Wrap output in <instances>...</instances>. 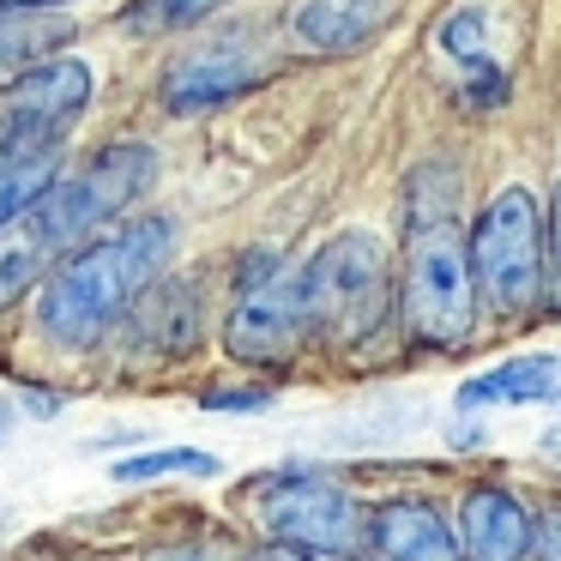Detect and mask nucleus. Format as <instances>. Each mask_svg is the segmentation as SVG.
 <instances>
[{
	"label": "nucleus",
	"mask_w": 561,
	"mask_h": 561,
	"mask_svg": "<svg viewBox=\"0 0 561 561\" xmlns=\"http://www.w3.org/2000/svg\"><path fill=\"white\" fill-rule=\"evenodd\" d=\"M61 175V158H25V163H0V230Z\"/></svg>",
	"instance_id": "18"
},
{
	"label": "nucleus",
	"mask_w": 561,
	"mask_h": 561,
	"mask_svg": "<svg viewBox=\"0 0 561 561\" xmlns=\"http://www.w3.org/2000/svg\"><path fill=\"white\" fill-rule=\"evenodd\" d=\"M25 392H31L25 404H31V411H37V416H55V399H43V387H25Z\"/></svg>",
	"instance_id": "27"
},
{
	"label": "nucleus",
	"mask_w": 561,
	"mask_h": 561,
	"mask_svg": "<svg viewBox=\"0 0 561 561\" xmlns=\"http://www.w3.org/2000/svg\"><path fill=\"white\" fill-rule=\"evenodd\" d=\"M19 7H67V0H0V13H19Z\"/></svg>",
	"instance_id": "28"
},
{
	"label": "nucleus",
	"mask_w": 561,
	"mask_h": 561,
	"mask_svg": "<svg viewBox=\"0 0 561 561\" xmlns=\"http://www.w3.org/2000/svg\"><path fill=\"white\" fill-rule=\"evenodd\" d=\"M146 477H218V453L199 447H158L115 465V483H146Z\"/></svg>",
	"instance_id": "16"
},
{
	"label": "nucleus",
	"mask_w": 561,
	"mask_h": 561,
	"mask_svg": "<svg viewBox=\"0 0 561 561\" xmlns=\"http://www.w3.org/2000/svg\"><path fill=\"white\" fill-rule=\"evenodd\" d=\"M73 37V19L55 13V7H19V13H0V79L13 67H31L37 55H55Z\"/></svg>",
	"instance_id": "15"
},
{
	"label": "nucleus",
	"mask_w": 561,
	"mask_h": 561,
	"mask_svg": "<svg viewBox=\"0 0 561 561\" xmlns=\"http://www.w3.org/2000/svg\"><path fill=\"white\" fill-rule=\"evenodd\" d=\"M134 308H139V339H146L151 351H163V356L194 351V339H199V296H194L187 278H175V284L158 278V290L139 296Z\"/></svg>",
	"instance_id": "14"
},
{
	"label": "nucleus",
	"mask_w": 561,
	"mask_h": 561,
	"mask_svg": "<svg viewBox=\"0 0 561 561\" xmlns=\"http://www.w3.org/2000/svg\"><path fill=\"white\" fill-rule=\"evenodd\" d=\"M211 7H224V0H134L122 25L134 31V37H170V31L199 25Z\"/></svg>",
	"instance_id": "17"
},
{
	"label": "nucleus",
	"mask_w": 561,
	"mask_h": 561,
	"mask_svg": "<svg viewBox=\"0 0 561 561\" xmlns=\"http://www.w3.org/2000/svg\"><path fill=\"white\" fill-rule=\"evenodd\" d=\"M440 49H447L465 73L495 67V55H489V43H483V13H477V7H465V13H453L447 25H440Z\"/></svg>",
	"instance_id": "19"
},
{
	"label": "nucleus",
	"mask_w": 561,
	"mask_h": 561,
	"mask_svg": "<svg viewBox=\"0 0 561 561\" xmlns=\"http://www.w3.org/2000/svg\"><path fill=\"white\" fill-rule=\"evenodd\" d=\"M199 411H230V416L272 411V392L266 387H211V392H199Z\"/></svg>",
	"instance_id": "21"
},
{
	"label": "nucleus",
	"mask_w": 561,
	"mask_h": 561,
	"mask_svg": "<svg viewBox=\"0 0 561 561\" xmlns=\"http://www.w3.org/2000/svg\"><path fill=\"white\" fill-rule=\"evenodd\" d=\"M37 272H43V248L37 242H7L0 248V302H13V296H25L31 284H37Z\"/></svg>",
	"instance_id": "20"
},
{
	"label": "nucleus",
	"mask_w": 561,
	"mask_h": 561,
	"mask_svg": "<svg viewBox=\"0 0 561 561\" xmlns=\"http://www.w3.org/2000/svg\"><path fill=\"white\" fill-rule=\"evenodd\" d=\"M531 549L537 561H561V507H543V519H531Z\"/></svg>",
	"instance_id": "23"
},
{
	"label": "nucleus",
	"mask_w": 561,
	"mask_h": 561,
	"mask_svg": "<svg viewBox=\"0 0 561 561\" xmlns=\"http://www.w3.org/2000/svg\"><path fill=\"white\" fill-rule=\"evenodd\" d=\"M363 537L375 543L380 561H465L459 531L447 525V513H435L428 501H380L368 513Z\"/></svg>",
	"instance_id": "10"
},
{
	"label": "nucleus",
	"mask_w": 561,
	"mask_h": 561,
	"mask_svg": "<svg viewBox=\"0 0 561 561\" xmlns=\"http://www.w3.org/2000/svg\"><path fill=\"white\" fill-rule=\"evenodd\" d=\"M91 103V67L85 61H37L31 73L13 79L0 103V163L25 158H61V139Z\"/></svg>",
	"instance_id": "6"
},
{
	"label": "nucleus",
	"mask_w": 561,
	"mask_h": 561,
	"mask_svg": "<svg viewBox=\"0 0 561 561\" xmlns=\"http://www.w3.org/2000/svg\"><path fill=\"white\" fill-rule=\"evenodd\" d=\"M254 79H260V67L248 61L236 43H218V49H199V55H187V61H175L170 73H163V110L170 115L218 110V103L242 98Z\"/></svg>",
	"instance_id": "11"
},
{
	"label": "nucleus",
	"mask_w": 561,
	"mask_h": 561,
	"mask_svg": "<svg viewBox=\"0 0 561 561\" xmlns=\"http://www.w3.org/2000/svg\"><path fill=\"white\" fill-rule=\"evenodd\" d=\"M151 170H158V163H151L146 146H115V151H103L91 170L55 175V182L19 211V218H25V242H37L43 254L73 248L79 236H91L98 224H110L127 199L146 194Z\"/></svg>",
	"instance_id": "3"
},
{
	"label": "nucleus",
	"mask_w": 561,
	"mask_h": 561,
	"mask_svg": "<svg viewBox=\"0 0 561 561\" xmlns=\"http://www.w3.org/2000/svg\"><path fill=\"white\" fill-rule=\"evenodd\" d=\"M561 399V356H513V363L471 375L459 387V411H489V404H549Z\"/></svg>",
	"instance_id": "13"
},
{
	"label": "nucleus",
	"mask_w": 561,
	"mask_h": 561,
	"mask_svg": "<svg viewBox=\"0 0 561 561\" xmlns=\"http://www.w3.org/2000/svg\"><path fill=\"white\" fill-rule=\"evenodd\" d=\"M254 561H320V556H308V549L278 543V537H272V543H260V549H254Z\"/></svg>",
	"instance_id": "24"
},
{
	"label": "nucleus",
	"mask_w": 561,
	"mask_h": 561,
	"mask_svg": "<svg viewBox=\"0 0 561 561\" xmlns=\"http://www.w3.org/2000/svg\"><path fill=\"white\" fill-rule=\"evenodd\" d=\"M404 320L435 351H459L471 339L477 290L465 266V236L453 218L404 224Z\"/></svg>",
	"instance_id": "2"
},
{
	"label": "nucleus",
	"mask_w": 561,
	"mask_h": 561,
	"mask_svg": "<svg viewBox=\"0 0 561 561\" xmlns=\"http://www.w3.org/2000/svg\"><path fill=\"white\" fill-rule=\"evenodd\" d=\"M549 248H556V266H561V182H556V199H549Z\"/></svg>",
	"instance_id": "25"
},
{
	"label": "nucleus",
	"mask_w": 561,
	"mask_h": 561,
	"mask_svg": "<svg viewBox=\"0 0 561 561\" xmlns=\"http://www.w3.org/2000/svg\"><path fill=\"white\" fill-rule=\"evenodd\" d=\"M459 556L465 561H525L531 556V513L513 489L477 483L459 507Z\"/></svg>",
	"instance_id": "9"
},
{
	"label": "nucleus",
	"mask_w": 561,
	"mask_h": 561,
	"mask_svg": "<svg viewBox=\"0 0 561 561\" xmlns=\"http://www.w3.org/2000/svg\"><path fill=\"white\" fill-rule=\"evenodd\" d=\"M392 19V0H296L290 31L302 49L314 55H351L363 43L380 37V25Z\"/></svg>",
	"instance_id": "12"
},
{
	"label": "nucleus",
	"mask_w": 561,
	"mask_h": 561,
	"mask_svg": "<svg viewBox=\"0 0 561 561\" xmlns=\"http://www.w3.org/2000/svg\"><path fill=\"white\" fill-rule=\"evenodd\" d=\"M387 248L368 230L332 236L314 260L302 266V290H308V320L320 339H368L387 314Z\"/></svg>",
	"instance_id": "5"
},
{
	"label": "nucleus",
	"mask_w": 561,
	"mask_h": 561,
	"mask_svg": "<svg viewBox=\"0 0 561 561\" xmlns=\"http://www.w3.org/2000/svg\"><path fill=\"white\" fill-rule=\"evenodd\" d=\"M284 272V260L272 254V248H254V254H242V266H236V296L260 290V284H272Z\"/></svg>",
	"instance_id": "22"
},
{
	"label": "nucleus",
	"mask_w": 561,
	"mask_h": 561,
	"mask_svg": "<svg viewBox=\"0 0 561 561\" xmlns=\"http://www.w3.org/2000/svg\"><path fill=\"white\" fill-rule=\"evenodd\" d=\"M302 339H314V320H308V290L302 272H278L272 284L236 296L230 320H224V351L236 363H290L302 351Z\"/></svg>",
	"instance_id": "8"
},
{
	"label": "nucleus",
	"mask_w": 561,
	"mask_h": 561,
	"mask_svg": "<svg viewBox=\"0 0 561 561\" xmlns=\"http://www.w3.org/2000/svg\"><path fill=\"white\" fill-rule=\"evenodd\" d=\"M175 224L170 218H134L110 230L103 242L73 248L61 266L43 278L37 320L55 339V351H91L170 266Z\"/></svg>",
	"instance_id": "1"
},
{
	"label": "nucleus",
	"mask_w": 561,
	"mask_h": 561,
	"mask_svg": "<svg viewBox=\"0 0 561 561\" xmlns=\"http://www.w3.org/2000/svg\"><path fill=\"white\" fill-rule=\"evenodd\" d=\"M260 525L278 543H296L308 556H351L363 543V507L351 489L327 483V477H290L260 495Z\"/></svg>",
	"instance_id": "7"
},
{
	"label": "nucleus",
	"mask_w": 561,
	"mask_h": 561,
	"mask_svg": "<svg viewBox=\"0 0 561 561\" xmlns=\"http://www.w3.org/2000/svg\"><path fill=\"white\" fill-rule=\"evenodd\" d=\"M465 266H471V290L501 314H519L537 302L543 284V218L525 187L495 194L477 211L471 236H465Z\"/></svg>",
	"instance_id": "4"
},
{
	"label": "nucleus",
	"mask_w": 561,
	"mask_h": 561,
	"mask_svg": "<svg viewBox=\"0 0 561 561\" xmlns=\"http://www.w3.org/2000/svg\"><path fill=\"white\" fill-rule=\"evenodd\" d=\"M537 453H543V459H561V428H543V435H537Z\"/></svg>",
	"instance_id": "26"
}]
</instances>
